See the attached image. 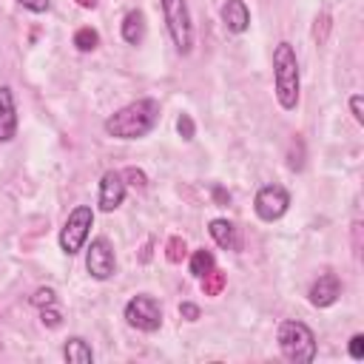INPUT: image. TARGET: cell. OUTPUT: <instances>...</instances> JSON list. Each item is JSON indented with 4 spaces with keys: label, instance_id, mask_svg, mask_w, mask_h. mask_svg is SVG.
<instances>
[{
    "label": "cell",
    "instance_id": "cell-22",
    "mask_svg": "<svg viewBox=\"0 0 364 364\" xmlns=\"http://www.w3.org/2000/svg\"><path fill=\"white\" fill-rule=\"evenodd\" d=\"M327 31H330V14L321 11V14L316 17V26H313V40H316L318 46H324V43H327Z\"/></svg>",
    "mask_w": 364,
    "mask_h": 364
},
{
    "label": "cell",
    "instance_id": "cell-5",
    "mask_svg": "<svg viewBox=\"0 0 364 364\" xmlns=\"http://www.w3.org/2000/svg\"><path fill=\"white\" fill-rule=\"evenodd\" d=\"M91 228H94V210H91V205H77L68 213L65 225L60 228V250L65 256H77L85 247Z\"/></svg>",
    "mask_w": 364,
    "mask_h": 364
},
{
    "label": "cell",
    "instance_id": "cell-26",
    "mask_svg": "<svg viewBox=\"0 0 364 364\" xmlns=\"http://www.w3.org/2000/svg\"><path fill=\"white\" fill-rule=\"evenodd\" d=\"M350 358H355V361L364 358V333H355L350 338Z\"/></svg>",
    "mask_w": 364,
    "mask_h": 364
},
{
    "label": "cell",
    "instance_id": "cell-12",
    "mask_svg": "<svg viewBox=\"0 0 364 364\" xmlns=\"http://www.w3.org/2000/svg\"><path fill=\"white\" fill-rule=\"evenodd\" d=\"M219 14H222V23L230 34H245L250 28V11H247L245 0H228Z\"/></svg>",
    "mask_w": 364,
    "mask_h": 364
},
{
    "label": "cell",
    "instance_id": "cell-14",
    "mask_svg": "<svg viewBox=\"0 0 364 364\" xmlns=\"http://www.w3.org/2000/svg\"><path fill=\"white\" fill-rule=\"evenodd\" d=\"M119 34L128 46H139L142 37H145V14L139 9H131L125 17H122V26H119Z\"/></svg>",
    "mask_w": 364,
    "mask_h": 364
},
{
    "label": "cell",
    "instance_id": "cell-11",
    "mask_svg": "<svg viewBox=\"0 0 364 364\" xmlns=\"http://www.w3.org/2000/svg\"><path fill=\"white\" fill-rule=\"evenodd\" d=\"M17 136V105L14 91L0 85V142H11Z\"/></svg>",
    "mask_w": 364,
    "mask_h": 364
},
{
    "label": "cell",
    "instance_id": "cell-4",
    "mask_svg": "<svg viewBox=\"0 0 364 364\" xmlns=\"http://www.w3.org/2000/svg\"><path fill=\"white\" fill-rule=\"evenodd\" d=\"M162 17L168 26V34L173 40V48L179 54H191L193 48V23H191V9L188 0H159Z\"/></svg>",
    "mask_w": 364,
    "mask_h": 364
},
{
    "label": "cell",
    "instance_id": "cell-25",
    "mask_svg": "<svg viewBox=\"0 0 364 364\" xmlns=\"http://www.w3.org/2000/svg\"><path fill=\"white\" fill-rule=\"evenodd\" d=\"M350 111H353V119L358 125H364V97L361 94H353L350 97Z\"/></svg>",
    "mask_w": 364,
    "mask_h": 364
},
{
    "label": "cell",
    "instance_id": "cell-6",
    "mask_svg": "<svg viewBox=\"0 0 364 364\" xmlns=\"http://www.w3.org/2000/svg\"><path fill=\"white\" fill-rule=\"evenodd\" d=\"M122 316H125V321L134 330H142V333H156L162 327V307L148 293L131 296L128 304H125V310H122Z\"/></svg>",
    "mask_w": 364,
    "mask_h": 364
},
{
    "label": "cell",
    "instance_id": "cell-15",
    "mask_svg": "<svg viewBox=\"0 0 364 364\" xmlns=\"http://www.w3.org/2000/svg\"><path fill=\"white\" fill-rule=\"evenodd\" d=\"M63 358L68 364H94V350L82 336H71L63 344Z\"/></svg>",
    "mask_w": 364,
    "mask_h": 364
},
{
    "label": "cell",
    "instance_id": "cell-27",
    "mask_svg": "<svg viewBox=\"0 0 364 364\" xmlns=\"http://www.w3.org/2000/svg\"><path fill=\"white\" fill-rule=\"evenodd\" d=\"M23 9H28V11H34V14H46L48 9H51V0H17Z\"/></svg>",
    "mask_w": 364,
    "mask_h": 364
},
{
    "label": "cell",
    "instance_id": "cell-18",
    "mask_svg": "<svg viewBox=\"0 0 364 364\" xmlns=\"http://www.w3.org/2000/svg\"><path fill=\"white\" fill-rule=\"evenodd\" d=\"M222 287H225V273H219L216 267L202 276V293H205V296H219Z\"/></svg>",
    "mask_w": 364,
    "mask_h": 364
},
{
    "label": "cell",
    "instance_id": "cell-1",
    "mask_svg": "<svg viewBox=\"0 0 364 364\" xmlns=\"http://www.w3.org/2000/svg\"><path fill=\"white\" fill-rule=\"evenodd\" d=\"M156 122H159V102L154 97H139L122 105L119 111H114L102 122V128L114 139H142L154 131Z\"/></svg>",
    "mask_w": 364,
    "mask_h": 364
},
{
    "label": "cell",
    "instance_id": "cell-28",
    "mask_svg": "<svg viewBox=\"0 0 364 364\" xmlns=\"http://www.w3.org/2000/svg\"><path fill=\"white\" fill-rule=\"evenodd\" d=\"M179 316H182L185 321H199L202 313H199V307H196L193 301H182V304H179Z\"/></svg>",
    "mask_w": 364,
    "mask_h": 364
},
{
    "label": "cell",
    "instance_id": "cell-9",
    "mask_svg": "<svg viewBox=\"0 0 364 364\" xmlns=\"http://www.w3.org/2000/svg\"><path fill=\"white\" fill-rule=\"evenodd\" d=\"M122 202H125V179H122V173L119 171H105L102 179H100V196H97L100 210L111 213Z\"/></svg>",
    "mask_w": 364,
    "mask_h": 364
},
{
    "label": "cell",
    "instance_id": "cell-2",
    "mask_svg": "<svg viewBox=\"0 0 364 364\" xmlns=\"http://www.w3.org/2000/svg\"><path fill=\"white\" fill-rule=\"evenodd\" d=\"M273 94L284 111H293L299 105V91H301V77H299V60L296 51L287 40H282L273 48Z\"/></svg>",
    "mask_w": 364,
    "mask_h": 364
},
{
    "label": "cell",
    "instance_id": "cell-16",
    "mask_svg": "<svg viewBox=\"0 0 364 364\" xmlns=\"http://www.w3.org/2000/svg\"><path fill=\"white\" fill-rule=\"evenodd\" d=\"M213 267H216V259H213V253H210V250L199 247V250H193V253H191V262H188L191 276L202 279V276H205V273H210Z\"/></svg>",
    "mask_w": 364,
    "mask_h": 364
},
{
    "label": "cell",
    "instance_id": "cell-21",
    "mask_svg": "<svg viewBox=\"0 0 364 364\" xmlns=\"http://www.w3.org/2000/svg\"><path fill=\"white\" fill-rule=\"evenodd\" d=\"M40 321L48 327V330H57L63 324V313L57 310V304H48V307H40Z\"/></svg>",
    "mask_w": 364,
    "mask_h": 364
},
{
    "label": "cell",
    "instance_id": "cell-23",
    "mask_svg": "<svg viewBox=\"0 0 364 364\" xmlns=\"http://www.w3.org/2000/svg\"><path fill=\"white\" fill-rule=\"evenodd\" d=\"M176 131H179V136H182L185 142H191V139L196 136V125H193L191 114H179V119H176Z\"/></svg>",
    "mask_w": 364,
    "mask_h": 364
},
{
    "label": "cell",
    "instance_id": "cell-10",
    "mask_svg": "<svg viewBox=\"0 0 364 364\" xmlns=\"http://www.w3.org/2000/svg\"><path fill=\"white\" fill-rule=\"evenodd\" d=\"M338 296H341V282H338L336 273L318 276V279L310 284V293H307V299H310L313 307H333V304L338 301Z\"/></svg>",
    "mask_w": 364,
    "mask_h": 364
},
{
    "label": "cell",
    "instance_id": "cell-24",
    "mask_svg": "<svg viewBox=\"0 0 364 364\" xmlns=\"http://www.w3.org/2000/svg\"><path fill=\"white\" fill-rule=\"evenodd\" d=\"M122 173V179H128L125 185H134V188H145L148 185V176H145V171H139V168H125V171H119Z\"/></svg>",
    "mask_w": 364,
    "mask_h": 364
},
{
    "label": "cell",
    "instance_id": "cell-17",
    "mask_svg": "<svg viewBox=\"0 0 364 364\" xmlns=\"http://www.w3.org/2000/svg\"><path fill=\"white\" fill-rule=\"evenodd\" d=\"M74 46H77V51H82V54L94 51V48L100 46V34H97V28H91V26L77 28V31H74Z\"/></svg>",
    "mask_w": 364,
    "mask_h": 364
},
{
    "label": "cell",
    "instance_id": "cell-3",
    "mask_svg": "<svg viewBox=\"0 0 364 364\" xmlns=\"http://www.w3.org/2000/svg\"><path fill=\"white\" fill-rule=\"evenodd\" d=\"M276 341H279L282 355L290 364H310L316 358V333L304 321H296V318L282 321Z\"/></svg>",
    "mask_w": 364,
    "mask_h": 364
},
{
    "label": "cell",
    "instance_id": "cell-7",
    "mask_svg": "<svg viewBox=\"0 0 364 364\" xmlns=\"http://www.w3.org/2000/svg\"><path fill=\"white\" fill-rule=\"evenodd\" d=\"M85 270L97 282H108L117 273V256H114V247L105 236L91 239V245L85 247Z\"/></svg>",
    "mask_w": 364,
    "mask_h": 364
},
{
    "label": "cell",
    "instance_id": "cell-8",
    "mask_svg": "<svg viewBox=\"0 0 364 364\" xmlns=\"http://www.w3.org/2000/svg\"><path fill=\"white\" fill-rule=\"evenodd\" d=\"M287 208H290V193H287V188H282V185H264V188H259L256 196H253V210H256V216H259L262 222H276V219H282V216L287 213Z\"/></svg>",
    "mask_w": 364,
    "mask_h": 364
},
{
    "label": "cell",
    "instance_id": "cell-19",
    "mask_svg": "<svg viewBox=\"0 0 364 364\" xmlns=\"http://www.w3.org/2000/svg\"><path fill=\"white\" fill-rule=\"evenodd\" d=\"M185 253H188V245H185V239H182V236H171V239H168V250H165V259H168V262H173V264H179V262L185 259Z\"/></svg>",
    "mask_w": 364,
    "mask_h": 364
},
{
    "label": "cell",
    "instance_id": "cell-13",
    "mask_svg": "<svg viewBox=\"0 0 364 364\" xmlns=\"http://www.w3.org/2000/svg\"><path fill=\"white\" fill-rule=\"evenodd\" d=\"M208 233H210V239H213V242H216L222 250H236V247H239V239H236V225H233L230 219H222V216L210 219Z\"/></svg>",
    "mask_w": 364,
    "mask_h": 364
},
{
    "label": "cell",
    "instance_id": "cell-30",
    "mask_svg": "<svg viewBox=\"0 0 364 364\" xmlns=\"http://www.w3.org/2000/svg\"><path fill=\"white\" fill-rule=\"evenodd\" d=\"M77 3H80L82 9H94V6H97V0H77Z\"/></svg>",
    "mask_w": 364,
    "mask_h": 364
},
{
    "label": "cell",
    "instance_id": "cell-20",
    "mask_svg": "<svg viewBox=\"0 0 364 364\" xmlns=\"http://www.w3.org/2000/svg\"><path fill=\"white\" fill-rule=\"evenodd\" d=\"M28 301H31L34 307H48V304H57V293H54V287H37V290L28 296Z\"/></svg>",
    "mask_w": 364,
    "mask_h": 364
},
{
    "label": "cell",
    "instance_id": "cell-29",
    "mask_svg": "<svg viewBox=\"0 0 364 364\" xmlns=\"http://www.w3.org/2000/svg\"><path fill=\"white\" fill-rule=\"evenodd\" d=\"M213 196H216V202H230V193L225 188H219V185L213 188Z\"/></svg>",
    "mask_w": 364,
    "mask_h": 364
}]
</instances>
